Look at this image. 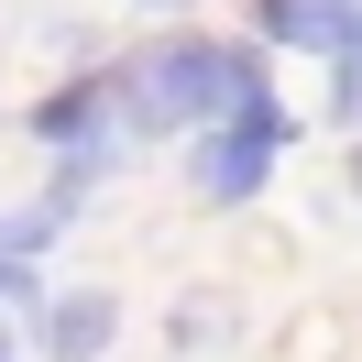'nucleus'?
<instances>
[{"label":"nucleus","mask_w":362,"mask_h":362,"mask_svg":"<svg viewBox=\"0 0 362 362\" xmlns=\"http://www.w3.org/2000/svg\"><path fill=\"white\" fill-rule=\"evenodd\" d=\"M242 77H264V45L165 33V45H143L132 66L110 77V99H121V132H132V143H165V132H198V121H230Z\"/></svg>","instance_id":"1"},{"label":"nucleus","mask_w":362,"mask_h":362,"mask_svg":"<svg viewBox=\"0 0 362 362\" xmlns=\"http://www.w3.org/2000/svg\"><path fill=\"white\" fill-rule=\"evenodd\" d=\"M274 154H286V143L242 132V121H209V132H198V154H187V187H198L209 209H242V198H264Z\"/></svg>","instance_id":"2"},{"label":"nucleus","mask_w":362,"mask_h":362,"mask_svg":"<svg viewBox=\"0 0 362 362\" xmlns=\"http://www.w3.org/2000/svg\"><path fill=\"white\" fill-rule=\"evenodd\" d=\"M264 45H296V55H362V0H242Z\"/></svg>","instance_id":"3"},{"label":"nucleus","mask_w":362,"mask_h":362,"mask_svg":"<svg viewBox=\"0 0 362 362\" xmlns=\"http://www.w3.org/2000/svg\"><path fill=\"white\" fill-rule=\"evenodd\" d=\"M110 340H121V296H110V286H66V296L45 308V351H55V362H99Z\"/></svg>","instance_id":"4"},{"label":"nucleus","mask_w":362,"mask_h":362,"mask_svg":"<svg viewBox=\"0 0 362 362\" xmlns=\"http://www.w3.org/2000/svg\"><path fill=\"white\" fill-rule=\"evenodd\" d=\"M99 121H121L110 77H66L55 99H33V132H45V143H77V132H99Z\"/></svg>","instance_id":"5"},{"label":"nucleus","mask_w":362,"mask_h":362,"mask_svg":"<svg viewBox=\"0 0 362 362\" xmlns=\"http://www.w3.org/2000/svg\"><path fill=\"white\" fill-rule=\"evenodd\" d=\"M121 154H132V132H121V121H99V132L55 143V198H77V187H99V176H110Z\"/></svg>","instance_id":"6"},{"label":"nucleus","mask_w":362,"mask_h":362,"mask_svg":"<svg viewBox=\"0 0 362 362\" xmlns=\"http://www.w3.org/2000/svg\"><path fill=\"white\" fill-rule=\"evenodd\" d=\"M329 121H340V132H362V55H340V66H329Z\"/></svg>","instance_id":"7"},{"label":"nucleus","mask_w":362,"mask_h":362,"mask_svg":"<svg viewBox=\"0 0 362 362\" xmlns=\"http://www.w3.org/2000/svg\"><path fill=\"white\" fill-rule=\"evenodd\" d=\"M220 318H230L220 296H187V308H176V340H187V351H198V340H220Z\"/></svg>","instance_id":"8"},{"label":"nucleus","mask_w":362,"mask_h":362,"mask_svg":"<svg viewBox=\"0 0 362 362\" xmlns=\"http://www.w3.org/2000/svg\"><path fill=\"white\" fill-rule=\"evenodd\" d=\"M0 362H23V340H11V318H0Z\"/></svg>","instance_id":"9"},{"label":"nucleus","mask_w":362,"mask_h":362,"mask_svg":"<svg viewBox=\"0 0 362 362\" xmlns=\"http://www.w3.org/2000/svg\"><path fill=\"white\" fill-rule=\"evenodd\" d=\"M351 209H362V143H351Z\"/></svg>","instance_id":"10"},{"label":"nucleus","mask_w":362,"mask_h":362,"mask_svg":"<svg viewBox=\"0 0 362 362\" xmlns=\"http://www.w3.org/2000/svg\"><path fill=\"white\" fill-rule=\"evenodd\" d=\"M143 11H165V23H176V11H187V0H143Z\"/></svg>","instance_id":"11"},{"label":"nucleus","mask_w":362,"mask_h":362,"mask_svg":"<svg viewBox=\"0 0 362 362\" xmlns=\"http://www.w3.org/2000/svg\"><path fill=\"white\" fill-rule=\"evenodd\" d=\"M0 264H11V252H0Z\"/></svg>","instance_id":"12"}]
</instances>
